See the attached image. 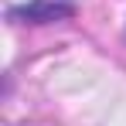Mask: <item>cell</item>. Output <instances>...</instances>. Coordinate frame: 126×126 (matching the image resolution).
<instances>
[{"mask_svg": "<svg viewBox=\"0 0 126 126\" xmlns=\"http://www.w3.org/2000/svg\"><path fill=\"white\" fill-rule=\"evenodd\" d=\"M72 14H75L72 0H31V3L7 10V17L14 24H51V21H65Z\"/></svg>", "mask_w": 126, "mask_h": 126, "instance_id": "1", "label": "cell"}]
</instances>
